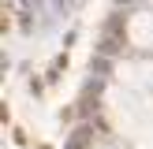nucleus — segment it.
Wrapping results in <instances>:
<instances>
[{
  "mask_svg": "<svg viewBox=\"0 0 153 149\" xmlns=\"http://www.w3.org/2000/svg\"><path fill=\"white\" fill-rule=\"evenodd\" d=\"M127 34H131V41H134V45L153 49V15H146V11L131 15V22H127Z\"/></svg>",
  "mask_w": 153,
  "mask_h": 149,
  "instance_id": "nucleus-1",
  "label": "nucleus"
}]
</instances>
